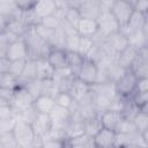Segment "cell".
I'll return each mask as SVG.
<instances>
[{"label": "cell", "mask_w": 148, "mask_h": 148, "mask_svg": "<svg viewBox=\"0 0 148 148\" xmlns=\"http://www.w3.org/2000/svg\"><path fill=\"white\" fill-rule=\"evenodd\" d=\"M36 116H37V111L34 109V106H30V108H28V109L21 111V112L16 116V118L20 119V120H23V121H25V123H28V124L31 125L32 121L35 120Z\"/></svg>", "instance_id": "obj_39"}, {"label": "cell", "mask_w": 148, "mask_h": 148, "mask_svg": "<svg viewBox=\"0 0 148 148\" xmlns=\"http://www.w3.org/2000/svg\"><path fill=\"white\" fill-rule=\"evenodd\" d=\"M42 81V95H45V96H50V97H53L59 92L58 89H57V86L56 83L53 82L52 79H49V80H40Z\"/></svg>", "instance_id": "obj_35"}, {"label": "cell", "mask_w": 148, "mask_h": 148, "mask_svg": "<svg viewBox=\"0 0 148 148\" xmlns=\"http://www.w3.org/2000/svg\"><path fill=\"white\" fill-rule=\"evenodd\" d=\"M7 46H8V42H7V38L3 32L0 35V57H6Z\"/></svg>", "instance_id": "obj_49"}, {"label": "cell", "mask_w": 148, "mask_h": 148, "mask_svg": "<svg viewBox=\"0 0 148 148\" xmlns=\"http://www.w3.org/2000/svg\"><path fill=\"white\" fill-rule=\"evenodd\" d=\"M24 88L29 91V94L34 97V99H36L38 96L42 95V81L38 79L30 81Z\"/></svg>", "instance_id": "obj_37"}, {"label": "cell", "mask_w": 148, "mask_h": 148, "mask_svg": "<svg viewBox=\"0 0 148 148\" xmlns=\"http://www.w3.org/2000/svg\"><path fill=\"white\" fill-rule=\"evenodd\" d=\"M74 79H75V75L72 73V71L67 66L54 69V74L52 77L53 82L57 86L58 91H65V92H68Z\"/></svg>", "instance_id": "obj_8"}, {"label": "cell", "mask_w": 148, "mask_h": 148, "mask_svg": "<svg viewBox=\"0 0 148 148\" xmlns=\"http://www.w3.org/2000/svg\"><path fill=\"white\" fill-rule=\"evenodd\" d=\"M75 29H76V32L80 37L94 38L98 31V23L96 20L81 18Z\"/></svg>", "instance_id": "obj_15"}, {"label": "cell", "mask_w": 148, "mask_h": 148, "mask_svg": "<svg viewBox=\"0 0 148 148\" xmlns=\"http://www.w3.org/2000/svg\"><path fill=\"white\" fill-rule=\"evenodd\" d=\"M10 61L6 57H0V73H6L9 69Z\"/></svg>", "instance_id": "obj_51"}, {"label": "cell", "mask_w": 148, "mask_h": 148, "mask_svg": "<svg viewBox=\"0 0 148 148\" xmlns=\"http://www.w3.org/2000/svg\"><path fill=\"white\" fill-rule=\"evenodd\" d=\"M54 103L56 105L58 106H61V108H65V109H71L75 101L72 98V96L69 95V92H65V91H59L56 96H54Z\"/></svg>", "instance_id": "obj_31"}, {"label": "cell", "mask_w": 148, "mask_h": 148, "mask_svg": "<svg viewBox=\"0 0 148 148\" xmlns=\"http://www.w3.org/2000/svg\"><path fill=\"white\" fill-rule=\"evenodd\" d=\"M77 12L81 18L97 20L101 14L99 0H81L80 6L77 7Z\"/></svg>", "instance_id": "obj_12"}, {"label": "cell", "mask_w": 148, "mask_h": 148, "mask_svg": "<svg viewBox=\"0 0 148 148\" xmlns=\"http://www.w3.org/2000/svg\"><path fill=\"white\" fill-rule=\"evenodd\" d=\"M84 58L79 54L77 52H72V51H67V67L72 71V73L75 75H77L82 64H83Z\"/></svg>", "instance_id": "obj_26"}, {"label": "cell", "mask_w": 148, "mask_h": 148, "mask_svg": "<svg viewBox=\"0 0 148 148\" xmlns=\"http://www.w3.org/2000/svg\"><path fill=\"white\" fill-rule=\"evenodd\" d=\"M16 89H8V88H0V98L3 99L7 104L10 105Z\"/></svg>", "instance_id": "obj_46"}, {"label": "cell", "mask_w": 148, "mask_h": 148, "mask_svg": "<svg viewBox=\"0 0 148 148\" xmlns=\"http://www.w3.org/2000/svg\"><path fill=\"white\" fill-rule=\"evenodd\" d=\"M67 142L72 148H95L92 136H89L87 134H83V135L72 139V140H68Z\"/></svg>", "instance_id": "obj_29"}, {"label": "cell", "mask_w": 148, "mask_h": 148, "mask_svg": "<svg viewBox=\"0 0 148 148\" xmlns=\"http://www.w3.org/2000/svg\"><path fill=\"white\" fill-rule=\"evenodd\" d=\"M110 12H111L112 16L114 17V20L117 21L119 28H124L128 23L134 9L132 7L131 1L116 0V1H113L112 8Z\"/></svg>", "instance_id": "obj_4"}, {"label": "cell", "mask_w": 148, "mask_h": 148, "mask_svg": "<svg viewBox=\"0 0 148 148\" xmlns=\"http://www.w3.org/2000/svg\"><path fill=\"white\" fill-rule=\"evenodd\" d=\"M123 114L119 111L114 110H106L99 114V120L103 128H108L111 131H114L119 123L123 120Z\"/></svg>", "instance_id": "obj_16"}, {"label": "cell", "mask_w": 148, "mask_h": 148, "mask_svg": "<svg viewBox=\"0 0 148 148\" xmlns=\"http://www.w3.org/2000/svg\"><path fill=\"white\" fill-rule=\"evenodd\" d=\"M16 6L17 8L24 13V12H29V10H32L36 6V2L37 1H34V0H16Z\"/></svg>", "instance_id": "obj_43"}, {"label": "cell", "mask_w": 148, "mask_h": 148, "mask_svg": "<svg viewBox=\"0 0 148 148\" xmlns=\"http://www.w3.org/2000/svg\"><path fill=\"white\" fill-rule=\"evenodd\" d=\"M135 131L136 130H135V126H134L133 121L128 120V119H125V118H123V120L119 123V125L114 130L116 133H121V134H131Z\"/></svg>", "instance_id": "obj_36"}, {"label": "cell", "mask_w": 148, "mask_h": 148, "mask_svg": "<svg viewBox=\"0 0 148 148\" xmlns=\"http://www.w3.org/2000/svg\"><path fill=\"white\" fill-rule=\"evenodd\" d=\"M49 117H50V120H51L53 128L64 130V127L67 125V123L71 119V112L68 109L54 105L52 111L49 113Z\"/></svg>", "instance_id": "obj_13"}, {"label": "cell", "mask_w": 148, "mask_h": 148, "mask_svg": "<svg viewBox=\"0 0 148 148\" xmlns=\"http://www.w3.org/2000/svg\"><path fill=\"white\" fill-rule=\"evenodd\" d=\"M96 21L98 23V31L94 38L106 39L109 36H111L120 30L117 21L112 16L111 12H102Z\"/></svg>", "instance_id": "obj_3"}, {"label": "cell", "mask_w": 148, "mask_h": 148, "mask_svg": "<svg viewBox=\"0 0 148 148\" xmlns=\"http://www.w3.org/2000/svg\"><path fill=\"white\" fill-rule=\"evenodd\" d=\"M80 20H81V16H80L76 8H66L65 9V15H64V20H62L64 22L68 23L69 25H72L74 28H76Z\"/></svg>", "instance_id": "obj_33"}, {"label": "cell", "mask_w": 148, "mask_h": 148, "mask_svg": "<svg viewBox=\"0 0 148 148\" xmlns=\"http://www.w3.org/2000/svg\"><path fill=\"white\" fill-rule=\"evenodd\" d=\"M57 10V3L53 0H40L36 2V6L34 8V13L36 16L42 21L45 17L52 16L54 12Z\"/></svg>", "instance_id": "obj_19"}, {"label": "cell", "mask_w": 148, "mask_h": 148, "mask_svg": "<svg viewBox=\"0 0 148 148\" xmlns=\"http://www.w3.org/2000/svg\"><path fill=\"white\" fill-rule=\"evenodd\" d=\"M97 71L98 67L97 65L88 59L83 60V64L76 75V79H79L80 81H82L83 83L88 84V86H94L96 83V77H97Z\"/></svg>", "instance_id": "obj_9"}, {"label": "cell", "mask_w": 148, "mask_h": 148, "mask_svg": "<svg viewBox=\"0 0 148 148\" xmlns=\"http://www.w3.org/2000/svg\"><path fill=\"white\" fill-rule=\"evenodd\" d=\"M30 28L31 27L28 23H25L22 18L9 20L6 24V31H9L17 38H23L27 35V32L30 30Z\"/></svg>", "instance_id": "obj_21"}, {"label": "cell", "mask_w": 148, "mask_h": 148, "mask_svg": "<svg viewBox=\"0 0 148 148\" xmlns=\"http://www.w3.org/2000/svg\"><path fill=\"white\" fill-rule=\"evenodd\" d=\"M25 61L27 59H22V60H14V61H10L9 64V69H8V73H10L13 76H15L16 79L22 74L23 72V68H24V65H25Z\"/></svg>", "instance_id": "obj_38"}, {"label": "cell", "mask_w": 148, "mask_h": 148, "mask_svg": "<svg viewBox=\"0 0 148 148\" xmlns=\"http://www.w3.org/2000/svg\"><path fill=\"white\" fill-rule=\"evenodd\" d=\"M12 117H16V116L10 105L0 106V119H7V118H12Z\"/></svg>", "instance_id": "obj_48"}, {"label": "cell", "mask_w": 148, "mask_h": 148, "mask_svg": "<svg viewBox=\"0 0 148 148\" xmlns=\"http://www.w3.org/2000/svg\"><path fill=\"white\" fill-rule=\"evenodd\" d=\"M66 141L54 140V139H40L39 148H61Z\"/></svg>", "instance_id": "obj_42"}, {"label": "cell", "mask_w": 148, "mask_h": 148, "mask_svg": "<svg viewBox=\"0 0 148 148\" xmlns=\"http://www.w3.org/2000/svg\"><path fill=\"white\" fill-rule=\"evenodd\" d=\"M92 139H94L95 148H113L114 139H116V132L102 127L92 136Z\"/></svg>", "instance_id": "obj_14"}, {"label": "cell", "mask_w": 148, "mask_h": 148, "mask_svg": "<svg viewBox=\"0 0 148 148\" xmlns=\"http://www.w3.org/2000/svg\"><path fill=\"white\" fill-rule=\"evenodd\" d=\"M23 40H24V43L27 45V50H28L27 59L37 60L40 58H46L49 51L52 49V46L37 34V31L35 30L34 27L30 28V30L23 37Z\"/></svg>", "instance_id": "obj_1"}, {"label": "cell", "mask_w": 148, "mask_h": 148, "mask_svg": "<svg viewBox=\"0 0 148 148\" xmlns=\"http://www.w3.org/2000/svg\"><path fill=\"white\" fill-rule=\"evenodd\" d=\"M34 97L29 94V91L25 89V88H17L16 91H15V95H14V98L10 103V106L15 113V116H17L21 111L32 106L34 104Z\"/></svg>", "instance_id": "obj_7"}, {"label": "cell", "mask_w": 148, "mask_h": 148, "mask_svg": "<svg viewBox=\"0 0 148 148\" xmlns=\"http://www.w3.org/2000/svg\"><path fill=\"white\" fill-rule=\"evenodd\" d=\"M39 24H42L43 27H45V28H47V29H51V30H56L57 28H59L60 27V22L52 15V16H49V17H45V18H43L42 21H40V23Z\"/></svg>", "instance_id": "obj_44"}, {"label": "cell", "mask_w": 148, "mask_h": 148, "mask_svg": "<svg viewBox=\"0 0 148 148\" xmlns=\"http://www.w3.org/2000/svg\"><path fill=\"white\" fill-rule=\"evenodd\" d=\"M134 92H148V77L138 79Z\"/></svg>", "instance_id": "obj_47"}, {"label": "cell", "mask_w": 148, "mask_h": 148, "mask_svg": "<svg viewBox=\"0 0 148 148\" xmlns=\"http://www.w3.org/2000/svg\"><path fill=\"white\" fill-rule=\"evenodd\" d=\"M136 52H138V50H135V49H133L131 46H127L124 51H121L118 54L117 64L121 68H124L125 71L130 69L132 64H133V61H134V59H135V57H136Z\"/></svg>", "instance_id": "obj_24"}, {"label": "cell", "mask_w": 148, "mask_h": 148, "mask_svg": "<svg viewBox=\"0 0 148 148\" xmlns=\"http://www.w3.org/2000/svg\"><path fill=\"white\" fill-rule=\"evenodd\" d=\"M61 148H72V147H71V146H69V145H68V142H67V141H66V142H65V145H64V146H62V147H61Z\"/></svg>", "instance_id": "obj_52"}, {"label": "cell", "mask_w": 148, "mask_h": 148, "mask_svg": "<svg viewBox=\"0 0 148 148\" xmlns=\"http://www.w3.org/2000/svg\"><path fill=\"white\" fill-rule=\"evenodd\" d=\"M130 71L138 77H148V46L141 47L136 52V57Z\"/></svg>", "instance_id": "obj_6"}, {"label": "cell", "mask_w": 148, "mask_h": 148, "mask_svg": "<svg viewBox=\"0 0 148 148\" xmlns=\"http://www.w3.org/2000/svg\"><path fill=\"white\" fill-rule=\"evenodd\" d=\"M132 7L134 12L141 13L143 15H147L148 13V1L147 0H139V1H131Z\"/></svg>", "instance_id": "obj_45"}, {"label": "cell", "mask_w": 148, "mask_h": 148, "mask_svg": "<svg viewBox=\"0 0 148 148\" xmlns=\"http://www.w3.org/2000/svg\"><path fill=\"white\" fill-rule=\"evenodd\" d=\"M65 34H66L65 50L66 51H72V52H77L79 43H80L81 37L77 35L76 30H71V31H67Z\"/></svg>", "instance_id": "obj_30"}, {"label": "cell", "mask_w": 148, "mask_h": 148, "mask_svg": "<svg viewBox=\"0 0 148 148\" xmlns=\"http://www.w3.org/2000/svg\"><path fill=\"white\" fill-rule=\"evenodd\" d=\"M136 81L138 77L130 69L125 71V73L114 82V89L117 95L123 97H131L134 92Z\"/></svg>", "instance_id": "obj_5"}, {"label": "cell", "mask_w": 148, "mask_h": 148, "mask_svg": "<svg viewBox=\"0 0 148 148\" xmlns=\"http://www.w3.org/2000/svg\"><path fill=\"white\" fill-rule=\"evenodd\" d=\"M0 145L3 148H17V145H16L13 132L0 135Z\"/></svg>", "instance_id": "obj_41"}, {"label": "cell", "mask_w": 148, "mask_h": 148, "mask_svg": "<svg viewBox=\"0 0 148 148\" xmlns=\"http://www.w3.org/2000/svg\"><path fill=\"white\" fill-rule=\"evenodd\" d=\"M45 59L49 61V64L54 69L66 67L67 66V51L64 50V49L52 47L49 51V53H47Z\"/></svg>", "instance_id": "obj_18"}, {"label": "cell", "mask_w": 148, "mask_h": 148, "mask_svg": "<svg viewBox=\"0 0 148 148\" xmlns=\"http://www.w3.org/2000/svg\"><path fill=\"white\" fill-rule=\"evenodd\" d=\"M0 88H8V89H17L18 83L17 79L13 76L10 73H0Z\"/></svg>", "instance_id": "obj_32"}, {"label": "cell", "mask_w": 148, "mask_h": 148, "mask_svg": "<svg viewBox=\"0 0 148 148\" xmlns=\"http://www.w3.org/2000/svg\"><path fill=\"white\" fill-rule=\"evenodd\" d=\"M113 5V0H99V9L102 12H110Z\"/></svg>", "instance_id": "obj_50"}, {"label": "cell", "mask_w": 148, "mask_h": 148, "mask_svg": "<svg viewBox=\"0 0 148 148\" xmlns=\"http://www.w3.org/2000/svg\"><path fill=\"white\" fill-rule=\"evenodd\" d=\"M0 15L9 21L14 18H21L22 12L17 8L14 0H0Z\"/></svg>", "instance_id": "obj_20"}, {"label": "cell", "mask_w": 148, "mask_h": 148, "mask_svg": "<svg viewBox=\"0 0 148 148\" xmlns=\"http://www.w3.org/2000/svg\"><path fill=\"white\" fill-rule=\"evenodd\" d=\"M132 121L135 126L136 132L141 134H148V113L147 112L139 111Z\"/></svg>", "instance_id": "obj_27"}, {"label": "cell", "mask_w": 148, "mask_h": 148, "mask_svg": "<svg viewBox=\"0 0 148 148\" xmlns=\"http://www.w3.org/2000/svg\"><path fill=\"white\" fill-rule=\"evenodd\" d=\"M64 133L66 140H72L77 136H81L84 133V123L82 120H75V119H69L67 125L64 127Z\"/></svg>", "instance_id": "obj_22"}, {"label": "cell", "mask_w": 148, "mask_h": 148, "mask_svg": "<svg viewBox=\"0 0 148 148\" xmlns=\"http://www.w3.org/2000/svg\"><path fill=\"white\" fill-rule=\"evenodd\" d=\"M0 148H3V147H2V146H1V145H0Z\"/></svg>", "instance_id": "obj_53"}, {"label": "cell", "mask_w": 148, "mask_h": 148, "mask_svg": "<svg viewBox=\"0 0 148 148\" xmlns=\"http://www.w3.org/2000/svg\"><path fill=\"white\" fill-rule=\"evenodd\" d=\"M95 44L94 38H87V37H81L80 38V43H79V49H77V53L81 54L83 58L87 57V54L90 52V50L92 49Z\"/></svg>", "instance_id": "obj_34"}, {"label": "cell", "mask_w": 148, "mask_h": 148, "mask_svg": "<svg viewBox=\"0 0 148 148\" xmlns=\"http://www.w3.org/2000/svg\"><path fill=\"white\" fill-rule=\"evenodd\" d=\"M83 123H84V133L89 136H94L102 128V124H101V120H99V114L94 116L91 118H88Z\"/></svg>", "instance_id": "obj_28"}, {"label": "cell", "mask_w": 148, "mask_h": 148, "mask_svg": "<svg viewBox=\"0 0 148 148\" xmlns=\"http://www.w3.org/2000/svg\"><path fill=\"white\" fill-rule=\"evenodd\" d=\"M16 120H17L16 117L7 118V119H0V135L13 132L14 126L16 124Z\"/></svg>", "instance_id": "obj_40"}, {"label": "cell", "mask_w": 148, "mask_h": 148, "mask_svg": "<svg viewBox=\"0 0 148 148\" xmlns=\"http://www.w3.org/2000/svg\"><path fill=\"white\" fill-rule=\"evenodd\" d=\"M17 148H39L40 139L35 136L30 124L17 119L13 130Z\"/></svg>", "instance_id": "obj_2"}, {"label": "cell", "mask_w": 148, "mask_h": 148, "mask_svg": "<svg viewBox=\"0 0 148 148\" xmlns=\"http://www.w3.org/2000/svg\"><path fill=\"white\" fill-rule=\"evenodd\" d=\"M113 148H116V147H113Z\"/></svg>", "instance_id": "obj_54"}, {"label": "cell", "mask_w": 148, "mask_h": 148, "mask_svg": "<svg viewBox=\"0 0 148 148\" xmlns=\"http://www.w3.org/2000/svg\"><path fill=\"white\" fill-rule=\"evenodd\" d=\"M91 87L83 83L82 81H80L79 79H74L68 92L72 96V98L76 102V103H82V102H87V101H91V91H90Z\"/></svg>", "instance_id": "obj_10"}, {"label": "cell", "mask_w": 148, "mask_h": 148, "mask_svg": "<svg viewBox=\"0 0 148 148\" xmlns=\"http://www.w3.org/2000/svg\"><path fill=\"white\" fill-rule=\"evenodd\" d=\"M56 103H54V98L50 97V96H45V95H40L38 96L35 101H34V109L37 111V113H43V114H49L52 109L54 108Z\"/></svg>", "instance_id": "obj_23"}, {"label": "cell", "mask_w": 148, "mask_h": 148, "mask_svg": "<svg viewBox=\"0 0 148 148\" xmlns=\"http://www.w3.org/2000/svg\"><path fill=\"white\" fill-rule=\"evenodd\" d=\"M6 58L9 61L22 60V59L28 58V50H27V45L23 38H18L14 40L13 43L8 44L7 50H6Z\"/></svg>", "instance_id": "obj_11"}, {"label": "cell", "mask_w": 148, "mask_h": 148, "mask_svg": "<svg viewBox=\"0 0 148 148\" xmlns=\"http://www.w3.org/2000/svg\"><path fill=\"white\" fill-rule=\"evenodd\" d=\"M31 127H32V131H34L36 138H39V139L43 138L52 127L49 114L37 113L35 120L31 124Z\"/></svg>", "instance_id": "obj_17"}, {"label": "cell", "mask_w": 148, "mask_h": 148, "mask_svg": "<svg viewBox=\"0 0 148 148\" xmlns=\"http://www.w3.org/2000/svg\"><path fill=\"white\" fill-rule=\"evenodd\" d=\"M37 65V79L38 80H49L53 77L54 68L49 64L45 58H40L36 60Z\"/></svg>", "instance_id": "obj_25"}]
</instances>
